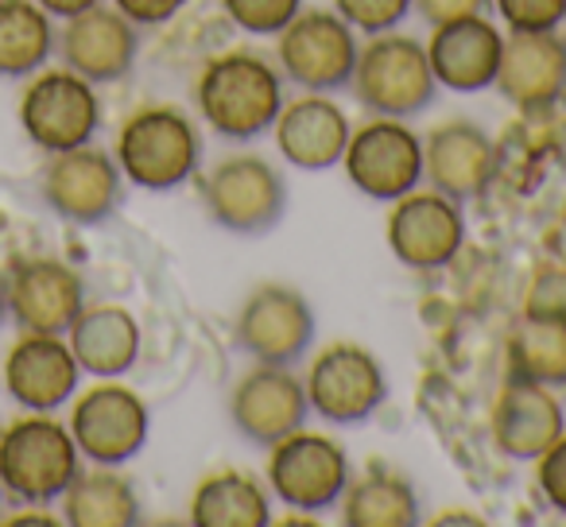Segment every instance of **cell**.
Instances as JSON below:
<instances>
[{
  "label": "cell",
  "mask_w": 566,
  "mask_h": 527,
  "mask_svg": "<svg viewBox=\"0 0 566 527\" xmlns=\"http://www.w3.org/2000/svg\"><path fill=\"white\" fill-rule=\"evenodd\" d=\"M210 218L226 233L264 236L287 213V182L260 156H226L202 182Z\"/></svg>",
  "instance_id": "obj_5"
},
{
  "label": "cell",
  "mask_w": 566,
  "mask_h": 527,
  "mask_svg": "<svg viewBox=\"0 0 566 527\" xmlns=\"http://www.w3.org/2000/svg\"><path fill=\"white\" fill-rule=\"evenodd\" d=\"M512 32H555L566 20V0H493Z\"/></svg>",
  "instance_id": "obj_33"
},
{
  "label": "cell",
  "mask_w": 566,
  "mask_h": 527,
  "mask_svg": "<svg viewBox=\"0 0 566 527\" xmlns=\"http://www.w3.org/2000/svg\"><path fill=\"white\" fill-rule=\"evenodd\" d=\"M509 377L535 380V384H566V326L520 318L509 334Z\"/></svg>",
  "instance_id": "obj_29"
},
{
  "label": "cell",
  "mask_w": 566,
  "mask_h": 527,
  "mask_svg": "<svg viewBox=\"0 0 566 527\" xmlns=\"http://www.w3.org/2000/svg\"><path fill=\"white\" fill-rule=\"evenodd\" d=\"M71 354L82 372L90 377H125L140 357V326L128 310L120 307H82L71 330Z\"/></svg>",
  "instance_id": "obj_24"
},
{
  "label": "cell",
  "mask_w": 566,
  "mask_h": 527,
  "mask_svg": "<svg viewBox=\"0 0 566 527\" xmlns=\"http://www.w3.org/2000/svg\"><path fill=\"white\" fill-rule=\"evenodd\" d=\"M97 120H102V109H97L94 82L74 71L40 74L20 102V125L32 136V144H40L51 156L90 144Z\"/></svg>",
  "instance_id": "obj_12"
},
{
  "label": "cell",
  "mask_w": 566,
  "mask_h": 527,
  "mask_svg": "<svg viewBox=\"0 0 566 527\" xmlns=\"http://www.w3.org/2000/svg\"><path fill=\"white\" fill-rule=\"evenodd\" d=\"M547 256L555 260V264H563L566 268V210L555 218V225L547 229Z\"/></svg>",
  "instance_id": "obj_38"
},
{
  "label": "cell",
  "mask_w": 566,
  "mask_h": 527,
  "mask_svg": "<svg viewBox=\"0 0 566 527\" xmlns=\"http://www.w3.org/2000/svg\"><path fill=\"white\" fill-rule=\"evenodd\" d=\"M48 17H63V20H71V17H78V12H86V9H94V4H102V0H35Z\"/></svg>",
  "instance_id": "obj_37"
},
{
  "label": "cell",
  "mask_w": 566,
  "mask_h": 527,
  "mask_svg": "<svg viewBox=\"0 0 566 527\" xmlns=\"http://www.w3.org/2000/svg\"><path fill=\"white\" fill-rule=\"evenodd\" d=\"M55 51V32L40 4L32 0H0V74L24 78L35 74Z\"/></svg>",
  "instance_id": "obj_28"
},
{
  "label": "cell",
  "mask_w": 566,
  "mask_h": 527,
  "mask_svg": "<svg viewBox=\"0 0 566 527\" xmlns=\"http://www.w3.org/2000/svg\"><path fill=\"white\" fill-rule=\"evenodd\" d=\"M504 35L485 17H465L439 24L427 43V59L439 78V86L458 89V94H473L496 82V66H501Z\"/></svg>",
  "instance_id": "obj_22"
},
{
  "label": "cell",
  "mask_w": 566,
  "mask_h": 527,
  "mask_svg": "<svg viewBox=\"0 0 566 527\" xmlns=\"http://www.w3.org/2000/svg\"><path fill=\"white\" fill-rule=\"evenodd\" d=\"M496 175V148L485 136V128L470 120H447L431 128L423 140V179L431 190L465 202V198L485 194V187Z\"/></svg>",
  "instance_id": "obj_17"
},
{
  "label": "cell",
  "mask_w": 566,
  "mask_h": 527,
  "mask_svg": "<svg viewBox=\"0 0 566 527\" xmlns=\"http://www.w3.org/2000/svg\"><path fill=\"white\" fill-rule=\"evenodd\" d=\"M357 32L338 17L323 9H300V17L275 35V55H280L283 74L295 86L311 94H331V89L349 86L357 66Z\"/></svg>",
  "instance_id": "obj_6"
},
{
  "label": "cell",
  "mask_w": 566,
  "mask_h": 527,
  "mask_svg": "<svg viewBox=\"0 0 566 527\" xmlns=\"http://www.w3.org/2000/svg\"><path fill=\"white\" fill-rule=\"evenodd\" d=\"M524 318L566 326V268L563 264H551V268L535 272L532 287H527V295H524Z\"/></svg>",
  "instance_id": "obj_32"
},
{
  "label": "cell",
  "mask_w": 566,
  "mask_h": 527,
  "mask_svg": "<svg viewBox=\"0 0 566 527\" xmlns=\"http://www.w3.org/2000/svg\"><path fill=\"white\" fill-rule=\"evenodd\" d=\"M272 128L280 156L292 167H300V171H331V167H338L342 156H346L349 136H354L346 109L326 94L295 97L292 105L283 102Z\"/></svg>",
  "instance_id": "obj_19"
},
{
  "label": "cell",
  "mask_w": 566,
  "mask_h": 527,
  "mask_svg": "<svg viewBox=\"0 0 566 527\" xmlns=\"http://www.w3.org/2000/svg\"><path fill=\"white\" fill-rule=\"evenodd\" d=\"M71 434L78 450L97 465H120L148 442V408L120 384H97L74 403Z\"/></svg>",
  "instance_id": "obj_14"
},
{
  "label": "cell",
  "mask_w": 566,
  "mask_h": 527,
  "mask_svg": "<svg viewBox=\"0 0 566 527\" xmlns=\"http://www.w3.org/2000/svg\"><path fill=\"white\" fill-rule=\"evenodd\" d=\"M202 164V140L187 113L151 105L125 120L117 136V167L140 190H175L195 179Z\"/></svg>",
  "instance_id": "obj_2"
},
{
  "label": "cell",
  "mask_w": 566,
  "mask_h": 527,
  "mask_svg": "<svg viewBox=\"0 0 566 527\" xmlns=\"http://www.w3.org/2000/svg\"><path fill=\"white\" fill-rule=\"evenodd\" d=\"M349 86L369 113L403 120L434 102L439 78H434L423 43H416L411 35L380 32L357 51Z\"/></svg>",
  "instance_id": "obj_3"
},
{
  "label": "cell",
  "mask_w": 566,
  "mask_h": 527,
  "mask_svg": "<svg viewBox=\"0 0 566 527\" xmlns=\"http://www.w3.org/2000/svg\"><path fill=\"white\" fill-rule=\"evenodd\" d=\"M78 442L48 411L12 423L0 434V485L28 504H48L78 477Z\"/></svg>",
  "instance_id": "obj_4"
},
{
  "label": "cell",
  "mask_w": 566,
  "mask_h": 527,
  "mask_svg": "<svg viewBox=\"0 0 566 527\" xmlns=\"http://www.w3.org/2000/svg\"><path fill=\"white\" fill-rule=\"evenodd\" d=\"M307 415V388L303 380H295L287 365L256 361V369L244 372L241 384L229 396V419H233L237 434H244L256 446H272L287 434L303 431Z\"/></svg>",
  "instance_id": "obj_13"
},
{
  "label": "cell",
  "mask_w": 566,
  "mask_h": 527,
  "mask_svg": "<svg viewBox=\"0 0 566 527\" xmlns=\"http://www.w3.org/2000/svg\"><path fill=\"white\" fill-rule=\"evenodd\" d=\"M78 361L59 334H28L4 361V384L28 411H55L78 388Z\"/></svg>",
  "instance_id": "obj_23"
},
{
  "label": "cell",
  "mask_w": 566,
  "mask_h": 527,
  "mask_svg": "<svg viewBox=\"0 0 566 527\" xmlns=\"http://www.w3.org/2000/svg\"><path fill=\"white\" fill-rule=\"evenodd\" d=\"M307 403L326 423L354 426L365 423L380 411L388 400V377L385 365L354 341H334L311 361V372L303 380Z\"/></svg>",
  "instance_id": "obj_8"
},
{
  "label": "cell",
  "mask_w": 566,
  "mask_h": 527,
  "mask_svg": "<svg viewBox=\"0 0 566 527\" xmlns=\"http://www.w3.org/2000/svg\"><path fill=\"white\" fill-rule=\"evenodd\" d=\"M342 519L349 527H411L419 524V493L400 473H365L349 477L342 493Z\"/></svg>",
  "instance_id": "obj_27"
},
{
  "label": "cell",
  "mask_w": 566,
  "mask_h": 527,
  "mask_svg": "<svg viewBox=\"0 0 566 527\" xmlns=\"http://www.w3.org/2000/svg\"><path fill=\"white\" fill-rule=\"evenodd\" d=\"M221 4L229 20L249 35H280L303 9V0H221Z\"/></svg>",
  "instance_id": "obj_30"
},
{
  "label": "cell",
  "mask_w": 566,
  "mask_h": 527,
  "mask_svg": "<svg viewBox=\"0 0 566 527\" xmlns=\"http://www.w3.org/2000/svg\"><path fill=\"white\" fill-rule=\"evenodd\" d=\"M9 310L28 334H59L63 338L86 307V284L63 260H24L12 268L4 287Z\"/></svg>",
  "instance_id": "obj_15"
},
{
  "label": "cell",
  "mask_w": 566,
  "mask_h": 527,
  "mask_svg": "<svg viewBox=\"0 0 566 527\" xmlns=\"http://www.w3.org/2000/svg\"><path fill=\"white\" fill-rule=\"evenodd\" d=\"M4 310H9V299H4V287H0V323H4Z\"/></svg>",
  "instance_id": "obj_39"
},
{
  "label": "cell",
  "mask_w": 566,
  "mask_h": 527,
  "mask_svg": "<svg viewBox=\"0 0 566 527\" xmlns=\"http://www.w3.org/2000/svg\"><path fill=\"white\" fill-rule=\"evenodd\" d=\"M539 473H535V485H539L543 500L551 504L555 512H563L566 516V431L558 434L555 442H551L547 450H543L539 457Z\"/></svg>",
  "instance_id": "obj_34"
},
{
  "label": "cell",
  "mask_w": 566,
  "mask_h": 527,
  "mask_svg": "<svg viewBox=\"0 0 566 527\" xmlns=\"http://www.w3.org/2000/svg\"><path fill=\"white\" fill-rule=\"evenodd\" d=\"M496 89L520 109H543L566 89V40L555 32H512L504 40Z\"/></svg>",
  "instance_id": "obj_20"
},
{
  "label": "cell",
  "mask_w": 566,
  "mask_h": 527,
  "mask_svg": "<svg viewBox=\"0 0 566 527\" xmlns=\"http://www.w3.org/2000/svg\"><path fill=\"white\" fill-rule=\"evenodd\" d=\"M268 450V488L295 512L334 508L354 477L346 450L326 434L295 431Z\"/></svg>",
  "instance_id": "obj_7"
},
{
  "label": "cell",
  "mask_w": 566,
  "mask_h": 527,
  "mask_svg": "<svg viewBox=\"0 0 566 527\" xmlns=\"http://www.w3.org/2000/svg\"><path fill=\"white\" fill-rule=\"evenodd\" d=\"M43 198L59 218L97 225L120 205V167L90 144L59 151L43 175Z\"/></svg>",
  "instance_id": "obj_16"
},
{
  "label": "cell",
  "mask_w": 566,
  "mask_h": 527,
  "mask_svg": "<svg viewBox=\"0 0 566 527\" xmlns=\"http://www.w3.org/2000/svg\"><path fill=\"white\" fill-rule=\"evenodd\" d=\"M566 431L563 403L547 384L509 377L493 403V439L501 454L516 462H535Z\"/></svg>",
  "instance_id": "obj_21"
},
{
  "label": "cell",
  "mask_w": 566,
  "mask_h": 527,
  "mask_svg": "<svg viewBox=\"0 0 566 527\" xmlns=\"http://www.w3.org/2000/svg\"><path fill=\"white\" fill-rule=\"evenodd\" d=\"M63 516L74 527H133L140 519V496L109 465L78 473L63 493Z\"/></svg>",
  "instance_id": "obj_26"
},
{
  "label": "cell",
  "mask_w": 566,
  "mask_h": 527,
  "mask_svg": "<svg viewBox=\"0 0 566 527\" xmlns=\"http://www.w3.org/2000/svg\"><path fill=\"white\" fill-rule=\"evenodd\" d=\"M342 167L365 198L396 202L423 179V140L403 120L377 117L349 136Z\"/></svg>",
  "instance_id": "obj_9"
},
{
  "label": "cell",
  "mask_w": 566,
  "mask_h": 527,
  "mask_svg": "<svg viewBox=\"0 0 566 527\" xmlns=\"http://www.w3.org/2000/svg\"><path fill=\"white\" fill-rule=\"evenodd\" d=\"M315 341V310L295 287L260 284L237 315V346L260 365H300Z\"/></svg>",
  "instance_id": "obj_10"
},
{
  "label": "cell",
  "mask_w": 566,
  "mask_h": 527,
  "mask_svg": "<svg viewBox=\"0 0 566 527\" xmlns=\"http://www.w3.org/2000/svg\"><path fill=\"white\" fill-rule=\"evenodd\" d=\"M59 51L66 59V71L82 74L86 82H117L133 71L140 40H136L133 20L120 17L117 9L94 4L66 20Z\"/></svg>",
  "instance_id": "obj_18"
},
{
  "label": "cell",
  "mask_w": 566,
  "mask_h": 527,
  "mask_svg": "<svg viewBox=\"0 0 566 527\" xmlns=\"http://www.w3.org/2000/svg\"><path fill=\"white\" fill-rule=\"evenodd\" d=\"M283 109V82L252 51H229L213 59L198 78V113L226 140H256Z\"/></svg>",
  "instance_id": "obj_1"
},
{
  "label": "cell",
  "mask_w": 566,
  "mask_h": 527,
  "mask_svg": "<svg viewBox=\"0 0 566 527\" xmlns=\"http://www.w3.org/2000/svg\"><path fill=\"white\" fill-rule=\"evenodd\" d=\"M113 4H117L120 17H128L136 28H151V24H167L187 0H113Z\"/></svg>",
  "instance_id": "obj_36"
},
{
  "label": "cell",
  "mask_w": 566,
  "mask_h": 527,
  "mask_svg": "<svg viewBox=\"0 0 566 527\" xmlns=\"http://www.w3.org/2000/svg\"><path fill=\"white\" fill-rule=\"evenodd\" d=\"M489 4H493V0H411V9L431 28L450 24V20H465V17H485Z\"/></svg>",
  "instance_id": "obj_35"
},
{
  "label": "cell",
  "mask_w": 566,
  "mask_h": 527,
  "mask_svg": "<svg viewBox=\"0 0 566 527\" xmlns=\"http://www.w3.org/2000/svg\"><path fill=\"white\" fill-rule=\"evenodd\" d=\"M190 519L198 527H264L272 519V500H268V488L252 473H210L195 488Z\"/></svg>",
  "instance_id": "obj_25"
},
{
  "label": "cell",
  "mask_w": 566,
  "mask_h": 527,
  "mask_svg": "<svg viewBox=\"0 0 566 527\" xmlns=\"http://www.w3.org/2000/svg\"><path fill=\"white\" fill-rule=\"evenodd\" d=\"M388 249L403 268L439 272L462 252L465 218L454 198L439 190H408L388 213Z\"/></svg>",
  "instance_id": "obj_11"
},
{
  "label": "cell",
  "mask_w": 566,
  "mask_h": 527,
  "mask_svg": "<svg viewBox=\"0 0 566 527\" xmlns=\"http://www.w3.org/2000/svg\"><path fill=\"white\" fill-rule=\"evenodd\" d=\"M334 12L346 20L354 32L380 35L392 32L408 20L411 0H334Z\"/></svg>",
  "instance_id": "obj_31"
}]
</instances>
